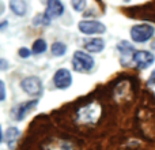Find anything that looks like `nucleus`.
<instances>
[{
  "mask_svg": "<svg viewBox=\"0 0 155 150\" xmlns=\"http://www.w3.org/2000/svg\"><path fill=\"white\" fill-rule=\"evenodd\" d=\"M72 66L78 73H87L94 67V59L86 52L78 51L74 53Z\"/></svg>",
  "mask_w": 155,
  "mask_h": 150,
  "instance_id": "obj_1",
  "label": "nucleus"
},
{
  "mask_svg": "<svg viewBox=\"0 0 155 150\" xmlns=\"http://www.w3.org/2000/svg\"><path fill=\"white\" fill-rule=\"evenodd\" d=\"M99 113H101V108L97 104L86 105L80 108L78 112V120L82 123H95L99 118Z\"/></svg>",
  "mask_w": 155,
  "mask_h": 150,
  "instance_id": "obj_2",
  "label": "nucleus"
},
{
  "mask_svg": "<svg viewBox=\"0 0 155 150\" xmlns=\"http://www.w3.org/2000/svg\"><path fill=\"white\" fill-rule=\"evenodd\" d=\"M155 30L151 25L143 23V25H136L131 29V38L136 43H146L154 36Z\"/></svg>",
  "mask_w": 155,
  "mask_h": 150,
  "instance_id": "obj_3",
  "label": "nucleus"
},
{
  "mask_svg": "<svg viewBox=\"0 0 155 150\" xmlns=\"http://www.w3.org/2000/svg\"><path fill=\"white\" fill-rule=\"evenodd\" d=\"M21 86L27 94H30V96H33V97H40L41 94L44 93V87H42V83H41V79L37 77L25 78V79L22 80Z\"/></svg>",
  "mask_w": 155,
  "mask_h": 150,
  "instance_id": "obj_4",
  "label": "nucleus"
},
{
  "mask_svg": "<svg viewBox=\"0 0 155 150\" xmlns=\"http://www.w3.org/2000/svg\"><path fill=\"white\" fill-rule=\"evenodd\" d=\"M78 27L83 34H102L106 32V26L98 21H82Z\"/></svg>",
  "mask_w": 155,
  "mask_h": 150,
  "instance_id": "obj_5",
  "label": "nucleus"
},
{
  "mask_svg": "<svg viewBox=\"0 0 155 150\" xmlns=\"http://www.w3.org/2000/svg\"><path fill=\"white\" fill-rule=\"evenodd\" d=\"M132 60H134V63L139 68L144 70V68H148L154 63L155 56L151 52H147V51H136L134 53V56H132Z\"/></svg>",
  "mask_w": 155,
  "mask_h": 150,
  "instance_id": "obj_6",
  "label": "nucleus"
},
{
  "mask_svg": "<svg viewBox=\"0 0 155 150\" xmlns=\"http://www.w3.org/2000/svg\"><path fill=\"white\" fill-rule=\"evenodd\" d=\"M53 82L57 89H67L72 83V75H71V73L67 68H60L54 74Z\"/></svg>",
  "mask_w": 155,
  "mask_h": 150,
  "instance_id": "obj_7",
  "label": "nucleus"
},
{
  "mask_svg": "<svg viewBox=\"0 0 155 150\" xmlns=\"http://www.w3.org/2000/svg\"><path fill=\"white\" fill-rule=\"evenodd\" d=\"M38 104L37 100H30V101H26V102H22V104H19L18 107H15L12 109V116L15 120L21 121L25 119V116L27 115V113L30 112V111H33L35 108V105Z\"/></svg>",
  "mask_w": 155,
  "mask_h": 150,
  "instance_id": "obj_8",
  "label": "nucleus"
},
{
  "mask_svg": "<svg viewBox=\"0 0 155 150\" xmlns=\"http://www.w3.org/2000/svg\"><path fill=\"white\" fill-rule=\"evenodd\" d=\"M63 12H64V5L60 0H48V7H46L45 14L49 19L57 18L63 15Z\"/></svg>",
  "mask_w": 155,
  "mask_h": 150,
  "instance_id": "obj_9",
  "label": "nucleus"
},
{
  "mask_svg": "<svg viewBox=\"0 0 155 150\" xmlns=\"http://www.w3.org/2000/svg\"><path fill=\"white\" fill-rule=\"evenodd\" d=\"M84 48L90 52H94V53H98V52H102L105 48V41L101 40V38H91V40L86 41L84 43Z\"/></svg>",
  "mask_w": 155,
  "mask_h": 150,
  "instance_id": "obj_10",
  "label": "nucleus"
},
{
  "mask_svg": "<svg viewBox=\"0 0 155 150\" xmlns=\"http://www.w3.org/2000/svg\"><path fill=\"white\" fill-rule=\"evenodd\" d=\"M19 135H21V131H19L16 127H10V128L5 131L4 141L7 142V145H8V148H10V149H14V146H15V142L18 141Z\"/></svg>",
  "mask_w": 155,
  "mask_h": 150,
  "instance_id": "obj_11",
  "label": "nucleus"
},
{
  "mask_svg": "<svg viewBox=\"0 0 155 150\" xmlns=\"http://www.w3.org/2000/svg\"><path fill=\"white\" fill-rule=\"evenodd\" d=\"M10 7L14 14L22 16L27 12V4L25 0H10Z\"/></svg>",
  "mask_w": 155,
  "mask_h": 150,
  "instance_id": "obj_12",
  "label": "nucleus"
},
{
  "mask_svg": "<svg viewBox=\"0 0 155 150\" xmlns=\"http://www.w3.org/2000/svg\"><path fill=\"white\" fill-rule=\"evenodd\" d=\"M117 49L120 51V53L123 55V56H134L135 53V49H134V45H131V44L128 43V41H121V43L117 44Z\"/></svg>",
  "mask_w": 155,
  "mask_h": 150,
  "instance_id": "obj_13",
  "label": "nucleus"
},
{
  "mask_svg": "<svg viewBox=\"0 0 155 150\" xmlns=\"http://www.w3.org/2000/svg\"><path fill=\"white\" fill-rule=\"evenodd\" d=\"M65 52H67V46H65V44L63 43H53L52 44V53L54 55V56H63V55H65Z\"/></svg>",
  "mask_w": 155,
  "mask_h": 150,
  "instance_id": "obj_14",
  "label": "nucleus"
},
{
  "mask_svg": "<svg viewBox=\"0 0 155 150\" xmlns=\"http://www.w3.org/2000/svg\"><path fill=\"white\" fill-rule=\"evenodd\" d=\"M46 51V43L42 38H38L34 44H33V53L34 55H40L42 52Z\"/></svg>",
  "mask_w": 155,
  "mask_h": 150,
  "instance_id": "obj_15",
  "label": "nucleus"
},
{
  "mask_svg": "<svg viewBox=\"0 0 155 150\" xmlns=\"http://www.w3.org/2000/svg\"><path fill=\"white\" fill-rule=\"evenodd\" d=\"M71 4H72L74 10L76 12H82L86 8V5H87V2L86 0H71Z\"/></svg>",
  "mask_w": 155,
  "mask_h": 150,
  "instance_id": "obj_16",
  "label": "nucleus"
},
{
  "mask_svg": "<svg viewBox=\"0 0 155 150\" xmlns=\"http://www.w3.org/2000/svg\"><path fill=\"white\" fill-rule=\"evenodd\" d=\"M31 55V51H29L27 48H21L19 49V56L21 57H29Z\"/></svg>",
  "mask_w": 155,
  "mask_h": 150,
  "instance_id": "obj_17",
  "label": "nucleus"
},
{
  "mask_svg": "<svg viewBox=\"0 0 155 150\" xmlns=\"http://www.w3.org/2000/svg\"><path fill=\"white\" fill-rule=\"evenodd\" d=\"M148 85H150V86H155V70L153 71V74L150 75V78H148Z\"/></svg>",
  "mask_w": 155,
  "mask_h": 150,
  "instance_id": "obj_18",
  "label": "nucleus"
},
{
  "mask_svg": "<svg viewBox=\"0 0 155 150\" xmlns=\"http://www.w3.org/2000/svg\"><path fill=\"white\" fill-rule=\"evenodd\" d=\"M0 87H2V101H4L5 100V86H4V82H0Z\"/></svg>",
  "mask_w": 155,
  "mask_h": 150,
  "instance_id": "obj_19",
  "label": "nucleus"
},
{
  "mask_svg": "<svg viewBox=\"0 0 155 150\" xmlns=\"http://www.w3.org/2000/svg\"><path fill=\"white\" fill-rule=\"evenodd\" d=\"M0 63H2V70L4 71L5 68H7V60H5V59H2V60H0Z\"/></svg>",
  "mask_w": 155,
  "mask_h": 150,
  "instance_id": "obj_20",
  "label": "nucleus"
},
{
  "mask_svg": "<svg viewBox=\"0 0 155 150\" xmlns=\"http://www.w3.org/2000/svg\"><path fill=\"white\" fill-rule=\"evenodd\" d=\"M5 26H7V22L4 21V22H3V23H2V30H4V27H5Z\"/></svg>",
  "mask_w": 155,
  "mask_h": 150,
  "instance_id": "obj_21",
  "label": "nucleus"
}]
</instances>
